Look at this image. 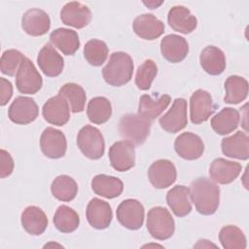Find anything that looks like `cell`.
Here are the masks:
<instances>
[{
  "label": "cell",
  "instance_id": "28",
  "mask_svg": "<svg viewBox=\"0 0 249 249\" xmlns=\"http://www.w3.org/2000/svg\"><path fill=\"white\" fill-rule=\"evenodd\" d=\"M51 43L66 55H73L80 48L78 33L68 28H57L50 34Z\"/></svg>",
  "mask_w": 249,
  "mask_h": 249
},
{
  "label": "cell",
  "instance_id": "30",
  "mask_svg": "<svg viewBox=\"0 0 249 249\" xmlns=\"http://www.w3.org/2000/svg\"><path fill=\"white\" fill-rule=\"evenodd\" d=\"M91 189L100 196L105 198H114L118 197L123 193L124 184L122 180L117 177L98 174L91 180Z\"/></svg>",
  "mask_w": 249,
  "mask_h": 249
},
{
  "label": "cell",
  "instance_id": "41",
  "mask_svg": "<svg viewBox=\"0 0 249 249\" xmlns=\"http://www.w3.org/2000/svg\"><path fill=\"white\" fill-rule=\"evenodd\" d=\"M14 160L10 153L1 149L0 151V177L5 178L12 174L14 170Z\"/></svg>",
  "mask_w": 249,
  "mask_h": 249
},
{
  "label": "cell",
  "instance_id": "14",
  "mask_svg": "<svg viewBox=\"0 0 249 249\" xmlns=\"http://www.w3.org/2000/svg\"><path fill=\"white\" fill-rule=\"evenodd\" d=\"M42 114L44 119L54 125H64L70 119V107L66 99L57 94L51 97L43 105Z\"/></svg>",
  "mask_w": 249,
  "mask_h": 249
},
{
  "label": "cell",
  "instance_id": "35",
  "mask_svg": "<svg viewBox=\"0 0 249 249\" xmlns=\"http://www.w3.org/2000/svg\"><path fill=\"white\" fill-rule=\"evenodd\" d=\"M53 224L55 228L63 232L70 233L77 230L80 224L78 213L67 205H60L53 216Z\"/></svg>",
  "mask_w": 249,
  "mask_h": 249
},
{
  "label": "cell",
  "instance_id": "42",
  "mask_svg": "<svg viewBox=\"0 0 249 249\" xmlns=\"http://www.w3.org/2000/svg\"><path fill=\"white\" fill-rule=\"evenodd\" d=\"M13 95V86L10 81L0 78V105L5 106Z\"/></svg>",
  "mask_w": 249,
  "mask_h": 249
},
{
  "label": "cell",
  "instance_id": "36",
  "mask_svg": "<svg viewBox=\"0 0 249 249\" xmlns=\"http://www.w3.org/2000/svg\"><path fill=\"white\" fill-rule=\"evenodd\" d=\"M58 94L62 95L66 99L70 110L73 113H80L84 111L87 95L85 89L80 85L67 83L60 88Z\"/></svg>",
  "mask_w": 249,
  "mask_h": 249
},
{
  "label": "cell",
  "instance_id": "19",
  "mask_svg": "<svg viewBox=\"0 0 249 249\" xmlns=\"http://www.w3.org/2000/svg\"><path fill=\"white\" fill-rule=\"evenodd\" d=\"M241 164L236 161L218 158L211 162L209 167V175L214 182L226 185L231 183L237 178L241 172Z\"/></svg>",
  "mask_w": 249,
  "mask_h": 249
},
{
  "label": "cell",
  "instance_id": "22",
  "mask_svg": "<svg viewBox=\"0 0 249 249\" xmlns=\"http://www.w3.org/2000/svg\"><path fill=\"white\" fill-rule=\"evenodd\" d=\"M37 62L42 72L48 77H56L61 74L64 60L57 51L50 44H46L39 52Z\"/></svg>",
  "mask_w": 249,
  "mask_h": 249
},
{
  "label": "cell",
  "instance_id": "27",
  "mask_svg": "<svg viewBox=\"0 0 249 249\" xmlns=\"http://www.w3.org/2000/svg\"><path fill=\"white\" fill-rule=\"evenodd\" d=\"M202 69L213 76L220 75L226 69V56L223 51L215 46H208L202 50L199 55Z\"/></svg>",
  "mask_w": 249,
  "mask_h": 249
},
{
  "label": "cell",
  "instance_id": "24",
  "mask_svg": "<svg viewBox=\"0 0 249 249\" xmlns=\"http://www.w3.org/2000/svg\"><path fill=\"white\" fill-rule=\"evenodd\" d=\"M222 152L225 156L246 160L249 158V137L244 131H237L226 137L221 142Z\"/></svg>",
  "mask_w": 249,
  "mask_h": 249
},
{
  "label": "cell",
  "instance_id": "8",
  "mask_svg": "<svg viewBox=\"0 0 249 249\" xmlns=\"http://www.w3.org/2000/svg\"><path fill=\"white\" fill-rule=\"evenodd\" d=\"M39 115V108L35 100L28 96H18L8 110L9 119L17 124H28Z\"/></svg>",
  "mask_w": 249,
  "mask_h": 249
},
{
  "label": "cell",
  "instance_id": "39",
  "mask_svg": "<svg viewBox=\"0 0 249 249\" xmlns=\"http://www.w3.org/2000/svg\"><path fill=\"white\" fill-rule=\"evenodd\" d=\"M158 73V67L154 60L146 59L137 69L135 84L138 89L147 90L151 88L152 82Z\"/></svg>",
  "mask_w": 249,
  "mask_h": 249
},
{
  "label": "cell",
  "instance_id": "23",
  "mask_svg": "<svg viewBox=\"0 0 249 249\" xmlns=\"http://www.w3.org/2000/svg\"><path fill=\"white\" fill-rule=\"evenodd\" d=\"M167 21L169 26L182 34H189L193 32L197 26V19L193 16L190 10L184 6L172 7L167 15Z\"/></svg>",
  "mask_w": 249,
  "mask_h": 249
},
{
  "label": "cell",
  "instance_id": "18",
  "mask_svg": "<svg viewBox=\"0 0 249 249\" xmlns=\"http://www.w3.org/2000/svg\"><path fill=\"white\" fill-rule=\"evenodd\" d=\"M160 53L167 61L178 63L187 56L189 44L184 37L177 34H169L160 41Z\"/></svg>",
  "mask_w": 249,
  "mask_h": 249
},
{
  "label": "cell",
  "instance_id": "4",
  "mask_svg": "<svg viewBox=\"0 0 249 249\" xmlns=\"http://www.w3.org/2000/svg\"><path fill=\"white\" fill-rule=\"evenodd\" d=\"M149 233L158 240L170 238L175 231V222L169 211L161 206H156L149 210L146 222Z\"/></svg>",
  "mask_w": 249,
  "mask_h": 249
},
{
  "label": "cell",
  "instance_id": "11",
  "mask_svg": "<svg viewBox=\"0 0 249 249\" xmlns=\"http://www.w3.org/2000/svg\"><path fill=\"white\" fill-rule=\"evenodd\" d=\"M108 155L112 167L117 171H127L135 164V149L129 141L115 142L110 147Z\"/></svg>",
  "mask_w": 249,
  "mask_h": 249
},
{
  "label": "cell",
  "instance_id": "20",
  "mask_svg": "<svg viewBox=\"0 0 249 249\" xmlns=\"http://www.w3.org/2000/svg\"><path fill=\"white\" fill-rule=\"evenodd\" d=\"M21 27L30 36H42L49 31L51 19L45 11L41 9H30L22 16Z\"/></svg>",
  "mask_w": 249,
  "mask_h": 249
},
{
  "label": "cell",
  "instance_id": "3",
  "mask_svg": "<svg viewBox=\"0 0 249 249\" xmlns=\"http://www.w3.org/2000/svg\"><path fill=\"white\" fill-rule=\"evenodd\" d=\"M151 121L138 114L124 115L119 123V131L123 138L133 145H142L150 134Z\"/></svg>",
  "mask_w": 249,
  "mask_h": 249
},
{
  "label": "cell",
  "instance_id": "40",
  "mask_svg": "<svg viewBox=\"0 0 249 249\" xmlns=\"http://www.w3.org/2000/svg\"><path fill=\"white\" fill-rule=\"evenodd\" d=\"M24 55L18 50H7L3 53L0 60V70L4 75L15 76L24 59Z\"/></svg>",
  "mask_w": 249,
  "mask_h": 249
},
{
  "label": "cell",
  "instance_id": "12",
  "mask_svg": "<svg viewBox=\"0 0 249 249\" xmlns=\"http://www.w3.org/2000/svg\"><path fill=\"white\" fill-rule=\"evenodd\" d=\"M215 108L211 94L204 89L196 90L190 98V118L195 124L206 122Z\"/></svg>",
  "mask_w": 249,
  "mask_h": 249
},
{
  "label": "cell",
  "instance_id": "10",
  "mask_svg": "<svg viewBox=\"0 0 249 249\" xmlns=\"http://www.w3.org/2000/svg\"><path fill=\"white\" fill-rule=\"evenodd\" d=\"M160 127L169 133H176L182 130L188 124L187 101L184 98H176L171 108L160 118Z\"/></svg>",
  "mask_w": 249,
  "mask_h": 249
},
{
  "label": "cell",
  "instance_id": "17",
  "mask_svg": "<svg viewBox=\"0 0 249 249\" xmlns=\"http://www.w3.org/2000/svg\"><path fill=\"white\" fill-rule=\"evenodd\" d=\"M86 216L89 224L96 230H104L111 224L113 213L108 202L93 197L87 206Z\"/></svg>",
  "mask_w": 249,
  "mask_h": 249
},
{
  "label": "cell",
  "instance_id": "16",
  "mask_svg": "<svg viewBox=\"0 0 249 249\" xmlns=\"http://www.w3.org/2000/svg\"><path fill=\"white\" fill-rule=\"evenodd\" d=\"M61 21L75 28H84L91 19V12L89 8L80 2L72 1L66 3L60 11Z\"/></svg>",
  "mask_w": 249,
  "mask_h": 249
},
{
  "label": "cell",
  "instance_id": "7",
  "mask_svg": "<svg viewBox=\"0 0 249 249\" xmlns=\"http://www.w3.org/2000/svg\"><path fill=\"white\" fill-rule=\"evenodd\" d=\"M119 223L128 230H138L144 223V207L134 198L123 200L116 211Z\"/></svg>",
  "mask_w": 249,
  "mask_h": 249
},
{
  "label": "cell",
  "instance_id": "32",
  "mask_svg": "<svg viewBox=\"0 0 249 249\" xmlns=\"http://www.w3.org/2000/svg\"><path fill=\"white\" fill-rule=\"evenodd\" d=\"M226 95L224 101L228 104H237L243 101L248 94V82L237 75L229 76L225 82Z\"/></svg>",
  "mask_w": 249,
  "mask_h": 249
},
{
  "label": "cell",
  "instance_id": "43",
  "mask_svg": "<svg viewBox=\"0 0 249 249\" xmlns=\"http://www.w3.org/2000/svg\"><path fill=\"white\" fill-rule=\"evenodd\" d=\"M144 4H145L146 6H148L150 9H155V8L159 7L160 5H161V4H162V1H161V2H159V3L155 2V1H149V2H144Z\"/></svg>",
  "mask_w": 249,
  "mask_h": 249
},
{
  "label": "cell",
  "instance_id": "1",
  "mask_svg": "<svg viewBox=\"0 0 249 249\" xmlns=\"http://www.w3.org/2000/svg\"><path fill=\"white\" fill-rule=\"evenodd\" d=\"M191 199L202 215L214 214L220 203V188L214 181L200 177L191 183Z\"/></svg>",
  "mask_w": 249,
  "mask_h": 249
},
{
  "label": "cell",
  "instance_id": "15",
  "mask_svg": "<svg viewBox=\"0 0 249 249\" xmlns=\"http://www.w3.org/2000/svg\"><path fill=\"white\" fill-rule=\"evenodd\" d=\"M174 149L177 155L182 159L194 160L202 156L204 144L198 135L193 132H183L176 137Z\"/></svg>",
  "mask_w": 249,
  "mask_h": 249
},
{
  "label": "cell",
  "instance_id": "13",
  "mask_svg": "<svg viewBox=\"0 0 249 249\" xmlns=\"http://www.w3.org/2000/svg\"><path fill=\"white\" fill-rule=\"evenodd\" d=\"M148 177L150 183L156 189H165L176 181V167L168 160H158L149 167Z\"/></svg>",
  "mask_w": 249,
  "mask_h": 249
},
{
  "label": "cell",
  "instance_id": "21",
  "mask_svg": "<svg viewBox=\"0 0 249 249\" xmlns=\"http://www.w3.org/2000/svg\"><path fill=\"white\" fill-rule=\"evenodd\" d=\"M133 31L144 40H155L164 32V23L152 14H143L133 20Z\"/></svg>",
  "mask_w": 249,
  "mask_h": 249
},
{
  "label": "cell",
  "instance_id": "25",
  "mask_svg": "<svg viewBox=\"0 0 249 249\" xmlns=\"http://www.w3.org/2000/svg\"><path fill=\"white\" fill-rule=\"evenodd\" d=\"M166 202L177 217H185L192 211L190 188L177 185L166 194Z\"/></svg>",
  "mask_w": 249,
  "mask_h": 249
},
{
  "label": "cell",
  "instance_id": "37",
  "mask_svg": "<svg viewBox=\"0 0 249 249\" xmlns=\"http://www.w3.org/2000/svg\"><path fill=\"white\" fill-rule=\"evenodd\" d=\"M219 240L225 249H245L246 237L236 226L228 225L221 229Z\"/></svg>",
  "mask_w": 249,
  "mask_h": 249
},
{
  "label": "cell",
  "instance_id": "38",
  "mask_svg": "<svg viewBox=\"0 0 249 249\" xmlns=\"http://www.w3.org/2000/svg\"><path fill=\"white\" fill-rule=\"evenodd\" d=\"M108 47L104 41L91 39L85 45L84 56L86 60L92 66L102 65L108 57Z\"/></svg>",
  "mask_w": 249,
  "mask_h": 249
},
{
  "label": "cell",
  "instance_id": "29",
  "mask_svg": "<svg viewBox=\"0 0 249 249\" xmlns=\"http://www.w3.org/2000/svg\"><path fill=\"white\" fill-rule=\"evenodd\" d=\"M171 98L168 94H162L158 98L143 94L139 99L138 115L146 120L153 121L158 118L169 105Z\"/></svg>",
  "mask_w": 249,
  "mask_h": 249
},
{
  "label": "cell",
  "instance_id": "2",
  "mask_svg": "<svg viewBox=\"0 0 249 249\" xmlns=\"http://www.w3.org/2000/svg\"><path fill=\"white\" fill-rule=\"evenodd\" d=\"M133 74V61L131 56L124 52H115L102 69V75L107 84L121 87L127 84Z\"/></svg>",
  "mask_w": 249,
  "mask_h": 249
},
{
  "label": "cell",
  "instance_id": "9",
  "mask_svg": "<svg viewBox=\"0 0 249 249\" xmlns=\"http://www.w3.org/2000/svg\"><path fill=\"white\" fill-rule=\"evenodd\" d=\"M40 147L42 153L47 158H62L67 150L66 137L59 129L49 126L45 128L41 134Z\"/></svg>",
  "mask_w": 249,
  "mask_h": 249
},
{
  "label": "cell",
  "instance_id": "34",
  "mask_svg": "<svg viewBox=\"0 0 249 249\" xmlns=\"http://www.w3.org/2000/svg\"><path fill=\"white\" fill-rule=\"evenodd\" d=\"M51 191L56 199L67 202L76 197L78 193V185L72 177L63 174L57 176L52 182Z\"/></svg>",
  "mask_w": 249,
  "mask_h": 249
},
{
  "label": "cell",
  "instance_id": "33",
  "mask_svg": "<svg viewBox=\"0 0 249 249\" xmlns=\"http://www.w3.org/2000/svg\"><path fill=\"white\" fill-rule=\"evenodd\" d=\"M89 120L95 124L106 123L112 115V106L108 98L104 96H95L89 101L87 108Z\"/></svg>",
  "mask_w": 249,
  "mask_h": 249
},
{
  "label": "cell",
  "instance_id": "5",
  "mask_svg": "<svg viewBox=\"0 0 249 249\" xmlns=\"http://www.w3.org/2000/svg\"><path fill=\"white\" fill-rule=\"evenodd\" d=\"M77 145L80 151L90 160L100 159L105 150V142L102 133L92 125L83 126L77 135Z\"/></svg>",
  "mask_w": 249,
  "mask_h": 249
},
{
  "label": "cell",
  "instance_id": "31",
  "mask_svg": "<svg viewBox=\"0 0 249 249\" xmlns=\"http://www.w3.org/2000/svg\"><path fill=\"white\" fill-rule=\"evenodd\" d=\"M240 116L238 111L234 108L227 107L211 119L210 124L217 134L226 135L237 128Z\"/></svg>",
  "mask_w": 249,
  "mask_h": 249
},
{
  "label": "cell",
  "instance_id": "26",
  "mask_svg": "<svg viewBox=\"0 0 249 249\" xmlns=\"http://www.w3.org/2000/svg\"><path fill=\"white\" fill-rule=\"evenodd\" d=\"M21 226L31 235L42 234L48 226V218L45 212L38 206H27L21 213Z\"/></svg>",
  "mask_w": 249,
  "mask_h": 249
},
{
  "label": "cell",
  "instance_id": "6",
  "mask_svg": "<svg viewBox=\"0 0 249 249\" xmlns=\"http://www.w3.org/2000/svg\"><path fill=\"white\" fill-rule=\"evenodd\" d=\"M43 79L33 62L24 57L16 75V87L23 94H34L41 89Z\"/></svg>",
  "mask_w": 249,
  "mask_h": 249
}]
</instances>
